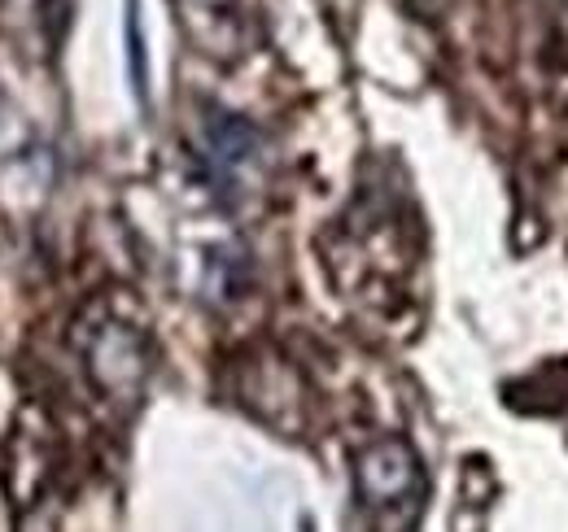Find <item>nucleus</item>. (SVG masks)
Masks as SVG:
<instances>
[{"instance_id":"nucleus-1","label":"nucleus","mask_w":568,"mask_h":532,"mask_svg":"<svg viewBox=\"0 0 568 532\" xmlns=\"http://www.w3.org/2000/svg\"><path fill=\"white\" fill-rule=\"evenodd\" d=\"M420 489V459L407 441H376L358 454V493L367 507H398Z\"/></svg>"},{"instance_id":"nucleus-3","label":"nucleus","mask_w":568,"mask_h":532,"mask_svg":"<svg viewBox=\"0 0 568 532\" xmlns=\"http://www.w3.org/2000/svg\"><path fill=\"white\" fill-rule=\"evenodd\" d=\"M258 132L250 127V123H241V119H232V114H214L211 127H206V162L214 166V175L219 180H241V171L245 166H254V157H258Z\"/></svg>"},{"instance_id":"nucleus-2","label":"nucleus","mask_w":568,"mask_h":532,"mask_svg":"<svg viewBox=\"0 0 568 532\" xmlns=\"http://www.w3.org/2000/svg\"><path fill=\"white\" fill-rule=\"evenodd\" d=\"M92 376L123 393V389H136L144 376V349H141V336L128 332V328H105L101 340L92 345Z\"/></svg>"},{"instance_id":"nucleus-4","label":"nucleus","mask_w":568,"mask_h":532,"mask_svg":"<svg viewBox=\"0 0 568 532\" xmlns=\"http://www.w3.org/2000/svg\"><path fill=\"white\" fill-rule=\"evenodd\" d=\"M132 18H128V44H132V79H136V96H149V74H144V40H141V18H136V0H128Z\"/></svg>"}]
</instances>
